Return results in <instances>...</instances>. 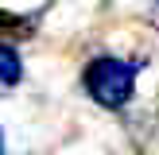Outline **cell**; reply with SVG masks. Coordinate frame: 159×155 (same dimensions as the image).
<instances>
[{
    "label": "cell",
    "instance_id": "3957f363",
    "mask_svg": "<svg viewBox=\"0 0 159 155\" xmlns=\"http://www.w3.org/2000/svg\"><path fill=\"white\" fill-rule=\"evenodd\" d=\"M148 23H152V27H159V0H152V4H148Z\"/></svg>",
    "mask_w": 159,
    "mask_h": 155
},
{
    "label": "cell",
    "instance_id": "6da1fadb",
    "mask_svg": "<svg viewBox=\"0 0 159 155\" xmlns=\"http://www.w3.org/2000/svg\"><path fill=\"white\" fill-rule=\"evenodd\" d=\"M140 70H144L140 58L132 62V58H116V54H97L82 70V89L101 108H124L132 101V93H136V74Z\"/></svg>",
    "mask_w": 159,
    "mask_h": 155
},
{
    "label": "cell",
    "instance_id": "7a4b0ae2",
    "mask_svg": "<svg viewBox=\"0 0 159 155\" xmlns=\"http://www.w3.org/2000/svg\"><path fill=\"white\" fill-rule=\"evenodd\" d=\"M0 82H4V89H12V85H20V82H23L20 51H16L8 39H4V46H0Z\"/></svg>",
    "mask_w": 159,
    "mask_h": 155
}]
</instances>
